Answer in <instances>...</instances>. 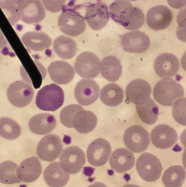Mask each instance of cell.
<instances>
[{"label": "cell", "mask_w": 186, "mask_h": 187, "mask_svg": "<svg viewBox=\"0 0 186 187\" xmlns=\"http://www.w3.org/2000/svg\"><path fill=\"white\" fill-rule=\"evenodd\" d=\"M135 162L133 153L125 148H118L113 151L109 160L111 168L120 173L130 170L133 167Z\"/></svg>", "instance_id": "21"}, {"label": "cell", "mask_w": 186, "mask_h": 187, "mask_svg": "<svg viewBox=\"0 0 186 187\" xmlns=\"http://www.w3.org/2000/svg\"><path fill=\"white\" fill-rule=\"evenodd\" d=\"M123 140L126 147L134 153H140L147 149L150 143L148 132L142 126L134 125L125 130Z\"/></svg>", "instance_id": "6"}, {"label": "cell", "mask_w": 186, "mask_h": 187, "mask_svg": "<svg viewBox=\"0 0 186 187\" xmlns=\"http://www.w3.org/2000/svg\"><path fill=\"white\" fill-rule=\"evenodd\" d=\"M100 61L94 53L85 51L77 57L75 68L77 74L81 77L87 79L95 78L99 74Z\"/></svg>", "instance_id": "10"}, {"label": "cell", "mask_w": 186, "mask_h": 187, "mask_svg": "<svg viewBox=\"0 0 186 187\" xmlns=\"http://www.w3.org/2000/svg\"><path fill=\"white\" fill-rule=\"evenodd\" d=\"M42 3L45 8L49 11L56 12L63 10L65 6V0H42Z\"/></svg>", "instance_id": "37"}, {"label": "cell", "mask_w": 186, "mask_h": 187, "mask_svg": "<svg viewBox=\"0 0 186 187\" xmlns=\"http://www.w3.org/2000/svg\"><path fill=\"white\" fill-rule=\"evenodd\" d=\"M154 68L157 75L160 78L173 77L178 72L180 63L173 54L164 53L158 56L154 63Z\"/></svg>", "instance_id": "19"}, {"label": "cell", "mask_w": 186, "mask_h": 187, "mask_svg": "<svg viewBox=\"0 0 186 187\" xmlns=\"http://www.w3.org/2000/svg\"><path fill=\"white\" fill-rule=\"evenodd\" d=\"M83 108L77 104L68 105L61 110L59 115L60 121L65 126L69 128L73 127V121L76 114L83 110Z\"/></svg>", "instance_id": "34"}, {"label": "cell", "mask_w": 186, "mask_h": 187, "mask_svg": "<svg viewBox=\"0 0 186 187\" xmlns=\"http://www.w3.org/2000/svg\"><path fill=\"white\" fill-rule=\"evenodd\" d=\"M124 98L123 89L115 83H110L104 86L101 90L100 99L105 104L112 107L120 104Z\"/></svg>", "instance_id": "29"}, {"label": "cell", "mask_w": 186, "mask_h": 187, "mask_svg": "<svg viewBox=\"0 0 186 187\" xmlns=\"http://www.w3.org/2000/svg\"><path fill=\"white\" fill-rule=\"evenodd\" d=\"M47 71L51 80L59 85L68 84L73 78L75 73L73 68L66 62L56 61L50 63Z\"/></svg>", "instance_id": "20"}, {"label": "cell", "mask_w": 186, "mask_h": 187, "mask_svg": "<svg viewBox=\"0 0 186 187\" xmlns=\"http://www.w3.org/2000/svg\"><path fill=\"white\" fill-rule=\"evenodd\" d=\"M184 89L179 83L170 78H163L155 85L153 95L155 100L165 106H173L177 100L183 98Z\"/></svg>", "instance_id": "2"}, {"label": "cell", "mask_w": 186, "mask_h": 187, "mask_svg": "<svg viewBox=\"0 0 186 187\" xmlns=\"http://www.w3.org/2000/svg\"><path fill=\"white\" fill-rule=\"evenodd\" d=\"M43 176L46 183L49 186H64L67 183L70 175L64 172L60 166L59 162H53L44 169Z\"/></svg>", "instance_id": "24"}, {"label": "cell", "mask_w": 186, "mask_h": 187, "mask_svg": "<svg viewBox=\"0 0 186 187\" xmlns=\"http://www.w3.org/2000/svg\"><path fill=\"white\" fill-rule=\"evenodd\" d=\"M100 71L102 76L107 80L111 82L118 80L121 76L122 66L121 62L113 56H106L101 61Z\"/></svg>", "instance_id": "26"}, {"label": "cell", "mask_w": 186, "mask_h": 187, "mask_svg": "<svg viewBox=\"0 0 186 187\" xmlns=\"http://www.w3.org/2000/svg\"><path fill=\"white\" fill-rule=\"evenodd\" d=\"M18 0L0 1V6L11 24L13 25L19 20L18 14Z\"/></svg>", "instance_id": "35"}, {"label": "cell", "mask_w": 186, "mask_h": 187, "mask_svg": "<svg viewBox=\"0 0 186 187\" xmlns=\"http://www.w3.org/2000/svg\"><path fill=\"white\" fill-rule=\"evenodd\" d=\"M172 19L171 11L167 6L164 5H158L151 8L146 16L148 26L156 31L163 29L168 27Z\"/></svg>", "instance_id": "18"}, {"label": "cell", "mask_w": 186, "mask_h": 187, "mask_svg": "<svg viewBox=\"0 0 186 187\" xmlns=\"http://www.w3.org/2000/svg\"><path fill=\"white\" fill-rule=\"evenodd\" d=\"M136 108L139 118L145 123L152 125L157 121L159 108L152 99L150 98L147 102L142 105H136Z\"/></svg>", "instance_id": "31"}, {"label": "cell", "mask_w": 186, "mask_h": 187, "mask_svg": "<svg viewBox=\"0 0 186 187\" xmlns=\"http://www.w3.org/2000/svg\"><path fill=\"white\" fill-rule=\"evenodd\" d=\"M61 167L65 173L73 174L79 172L85 164L86 158L84 151L75 146L65 149L59 158Z\"/></svg>", "instance_id": "8"}, {"label": "cell", "mask_w": 186, "mask_h": 187, "mask_svg": "<svg viewBox=\"0 0 186 187\" xmlns=\"http://www.w3.org/2000/svg\"><path fill=\"white\" fill-rule=\"evenodd\" d=\"M111 18L129 30L138 29L143 25L145 16L139 8L133 6L129 1L117 0L109 6Z\"/></svg>", "instance_id": "1"}, {"label": "cell", "mask_w": 186, "mask_h": 187, "mask_svg": "<svg viewBox=\"0 0 186 187\" xmlns=\"http://www.w3.org/2000/svg\"><path fill=\"white\" fill-rule=\"evenodd\" d=\"M152 143L157 148L165 149L170 148L177 141L178 134L172 127L165 124L154 127L150 133Z\"/></svg>", "instance_id": "17"}, {"label": "cell", "mask_w": 186, "mask_h": 187, "mask_svg": "<svg viewBox=\"0 0 186 187\" xmlns=\"http://www.w3.org/2000/svg\"><path fill=\"white\" fill-rule=\"evenodd\" d=\"M87 8L85 18L90 26L96 31L104 27L110 17L109 12L106 4L98 0L95 3H89Z\"/></svg>", "instance_id": "12"}, {"label": "cell", "mask_w": 186, "mask_h": 187, "mask_svg": "<svg viewBox=\"0 0 186 187\" xmlns=\"http://www.w3.org/2000/svg\"><path fill=\"white\" fill-rule=\"evenodd\" d=\"M21 40L27 48L34 51L43 50L49 48L52 43L49 36L43 32H27L23 35Z\"/></svg>", "instance_id": "25"}, {"label": "cell", "mask_w": 186, "mask_h": 187, "mask_svg": "<svg viewBox=\"0 0 186 187\" xmlns=\"http://www.w3.org/2000/svg\"><path fill=\"white\" fill-rule=\"evenodd\" d=\"M186 177L184 169L180 165L171 166L164 171L162 180L167 187H180L184 183Z\"/></svg>", "instance_id": "30"}, {"label": "cell", "mask_w": 186, "mask_h": 187, "mask_svg": "<svg viewBox=\"0 0 186 187\" xmlns=\"http://www.w3.org/2000/svg\"><path fill=\"white\" fill-rule=\"evenodd\" d=\"M21 132L18 123L12 119L6 117H2L0 119V134L6 139L13 140L18 138Z\"/></svg>", "instance_id": "33"}, {"label": "cell", "mask_w": 186, "mask_h": 187, "mask_svg": "<svg viewBox=\"0 0 186 187\" xmlns=\"http://www.w3.org/2000/svg\"><path fill=\"white\" fill-rule=\"evenodd\" d=\"M53 48L57 55L63 59H70L74 57L77 51L76 42L68 36L61 35L53 42Z\"/></svg>", "instance_id": "27"}, {"label": "cell", "mask_w": 186, "mask_h": 187, "mask_svg": "<svg viewBox=\"0 0 186 187\" xmlns=\"http://www.w3.org/2000/svg\"><path fill=\"white\" fill-rule=\"evenodd\" d=\"M63 150L62 141L57 135L50 134L43 137L38 143L36 152L41 160L48 162L55 160Z\"/></svg>", "instance_id": "11"}, {"label": "cell", "mask_w": 186, "mask_h": 187, "mask_svg": "<svg viewBox=\"0 0 186 187\" xmlns=\"http://www.w3.org/2000/svg\"><path fill=\"white\" fill-rule=\"evenodd\" d=\"M34 91L32 85L25 81L19 80L11 83L7 91L9 101L13 106L23 108L28 105L32 101Z\"/></svg>", "instance_id": "7"}, {"label": "cell", "mask_w": 186, "mask_h": 187, "mask_svg": "<svg viewBox=\"0 0 186 187\" xmlns=\"http://www.w3.org/2000/svg\"><path fill=\"white\" fill-rule=\"evenodd\" d=\"M100 92L99 86L94 80L82 79L76 85L74 95L78 102L83 106L90 105L99 98Z\"/></svg>", "instance_id": "15"}, {"label": "cell", "mask_w": 186, "mask_h": 187, "mask_svg": "<svg viewBox=\"0 0 186 187\" xmlns=\"http://www.w3.org/2000/svg\"><path fill=\"white\" fill-rule=\"evenodd\" d=\"M109 143L101 138L95 139L89 144L86 151L88 161L91 165L99 167L108 161L111 152Z\"/></svg>", "instance_id": "13"}, {"label": "cell", "mask_w": 186, "mask_h": 187, "mask_svg": "<svg viewBox=\"0 0 186 187\" xmlns=\"http://www.w3.org/2000/svg\"><path fill=\"white\" fill-rule=\"evenodd\" d=\"M151 87L148 83L141 79H136L130 81L127 86L125 95L130 102L137 105L147 102L150 98Z\"/></svg>", "instance_id": "16"}, {"label": "cell", "mask_w": 186, "mask_h": 187, "mask_svg": "<svg viewBox=\"0 0 186 187\" xmlns=\"http://www.w3.org/2000/svg\"><path fill=\"white\" fill-rule=\"evenodd\" d=\"M136 169L140 177L147 182H153L158 179L163 169L158 158L150 153L145 152L138 158Z\"/></svg>", "instance_id": "5"}, {"label": "cell", "mask_w": 186, "mask_h": 187, "mask_svg": "<svg viewBox=\"0 0 186 187\" xmlns=\"http://www.w3.org/2000/svg\"><path fill=\"white\" fill-rule=\"evenodd\" d=\"M56 120L50 114L42 113L33 116L30 120L28 126L33 133L43 135L51 132L55 128Z\"/></svg>", "instance_id": "23"}, {"label": "cell", "mask_w": 186, "mask_h": 187, "mask_svg": "<svg viewBox=\"0 0 186 187\" xmlns=\"http://www.w3.org/2000/svg\"><path fill=\"white\" fill-rule=\"evenodd\" d=\"M172 109L173 116L176 122L183 126L186 125V99L183 98L176 100Z\"/></svg>", "instance_id": "36"}, {"label": "cell", "mask_w": 186, "mask_h": 187, "mask_svg": "<svg viewBox=\"0 0 186 187\" xmlns=\"http://www.w3.org/2000/svg\"><path fill=\"white\" fill-rule=\"evenodd\" d=\"M97 118L92 112L84 109L78 112L73 121V127L79 132L82 134L88 133L96 127Z\"/></svg>", "instance_id": "28"}, {"label": "cell", "mask_w": 186, "mask_h": 187, "mask_svg": "<svg viewBox=\"0 0 186 187\" xmlns=\"http://www.w3.org/2000/svg\"><path fill=\"white\" fill-rule=\"evenodd\" d=\"M58 21L60 30L65 34L77 36L85 31L86 25L83 17L74 9L65 6Z\"/></svg>", "instance_id": "4"}, {"label": "cell", "mask_w": 186, "mask_h": 187, "mask_svg": "<svg viewBox=\"0 0 186 187\" xmlns=\"http://www.w3.org/2000/svg\"><path fill=\"white\" fill-rule=\"evenodd\" d=\"M64 100V91L58 85L51 83L44 86L38 92L36 104L40 109L54 111L63 104Z\"/></svg>", "instance_id": "3"}, {"label": "cell", "mask_w": 186, "mask_h": 187, "mask_svg": "<svg viewBox=\"0 0 186 187\" xmlns=\"http://www.w3.org/2000/svg\"><path fill=\"white\" fill-rule=\"evenodd\" d=\"M18 14L19 20L28 24L38 23L46 16V11L40 0H18Z\"/></svg>", "instance_id": "9"}, {"label": "cell", "mask_w": 186, "mask_h": 187, "mask_svg": "<svg viewBox=\"0 0 186 187\" xmlns=\"http://www.w3.org/2000/svg\"><path fill=\"white\" fill-rule=\"evenodd\" d=\"M42 171L41 163L38 158L36 156H32L21 162L17 169V174L21 181L30 183L39 178Z\"/></svg>", "instance_id": "22"}, {"label": "cell", "mask_w": 186, "mask_h": 187, "mask_svg": "<svg viewBox=\"0 0 186 187\" xmlns=\"http://www.w3.org/2000/svg\"><path fill=\"white\" fill-rule=\"evenodd\" d=\"M18 168L17 164L10 161L1 163L0 165V182L7 184L20 183L21 180L17 174Z\"/></svg>", "instance_id": "32"}, {"label": "cell", "mask_w": 186, "mask_h": 187, "mask_svg": "<svg viewBox=\"0 0 186 187\" xmlns=\"http://www.w3.org/2000/svg\"><path fill=\"white\" fill-rule=\"evenodd\" d=\"M120 37L121 45L126 52L142 53L146 51L150 46L148 36L144 32L139 30L126 33Z\"/></svg>", "instance_id": "14"}]
</instances>
